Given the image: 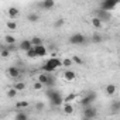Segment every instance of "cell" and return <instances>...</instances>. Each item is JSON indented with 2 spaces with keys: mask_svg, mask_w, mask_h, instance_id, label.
<instances>
[{
  "mask_svg": "<svg viewBox=\"0 0 120 120\" xmlns=\"http://www.w3.org/2000/svg\"><path fill=\"white\" fill-rule=\"evenodd\" d=\"M33 88H34V89H35V90H41V89H42V88H44V85H42V83H41V82H38V81H37V82H35V83H34V85H33Z\"/></svg>",
  "mask_w": 120,
  "mask_h": 120,
  "instance_id": "36",
  "label": "cell"
},
{
  "mask_svg": "<svg viewBox=\"0 0 120 120\" xmlns=\"http://www.w3.org/2000/svg\"><path fill=\"white\" fill-rule=\"evenodd\" d=\"M64 23H65L64 19H58V20H55L54 27H55V28H59V27H62V26H64Z\"/></svg>",
  "mask_w": 120,
  "mask_h": 120,
  "instance_id": "34",
  "label": "cell"
},
{
  "mask_svg": "<svg viewBox=\"0 0 120 120\" xmlns=\"http://www.w3.org/2000/svg\"><path fill=\"white\" fill-rule=\"evenodd\" d=\"M47 81H48V74L47 72H42V74L38 75V82H41L44 86L47 85Z\"/></svg>",
  "mask_w": 120,
  "mask_h": 120,
  "instance_id": "19",
  "label": "cell"
},
{
  "mask_svg": "<svg viewBox=\"0 0 120 120\" xmlns=\"http://www.w3.org/2000/svg\"><path fill=\"white\" fill-rule=\"evenodd\" d=\"M4 41L7 42V45H14L17 40H16L13 35H6V37H4Z\"/></svg>",
  "mask_w": 120,
  "mask_h": 120,
  "instance_id": "24",
  "label": "cell"
},
{
  "mask_svg": "<svg viewBox=\"0 0 120 120\" xmlns=\"http://www.w3.org/2000/svg\"><path fill=\"white\" fill-rule=\"evenodd\" d=\"M103 41V37H102V34L100 33H98V31H95L93 34H92V42H95V44H99V42H102Z\"/></svg>",
  "mask_w": 120,
  "mask_h": 120,
  "instance_id": "16",
  "label": "cell"
},
{
  "mask_svg": "<svg viewBox=\"0 0 120 120\" xmlns=\"http://www.w3.org/2000/svg\"><path fill=\"white\" fill-rule=\"evenodd\" d=\"M7 14H9V17H10V19H16V17H19V16H20V10H19L17 7L11 6V7L7 10Z\"/></svg>",
  "mask_w": 120,
  "mask_h": 120,
  "instance_id": "12",
  "label": "cell"
},
{
  "mask_svg": "<svg viewBox=\"0 0 120 120\" xmlns=\"http://www.w3.org/2000/svg\"><path fill=\"white\" fill-rule=\"evenodd\" d=\"M95 99H96V93L95 92H88L82 99H81V105L85 107V106H90L93 102H95Z\"/></svg>",
  "mask_w": 120,
  "mask_h": 120,
  "instance_id": "5",
  "label": "cell"
},
{
  "mask_svg": "<svg viewBox=\"0 0 120 120\" xmlns=\"http://www.w3.org/2000/svg\"><path fill=\"white\" fill-rule=\"evenodd\" d=\"M31 47H33V44H31L30 40H21L20 44H19V48H20L21 51H27V49H30Z\"/></svg>",
  "mask_w": 120,
  "mask_h": 120,
  "instance_id": "11",
  "label": "cell"
},
{
  "mask_svg": "<svg viewBox=\"0 0 120 120\" xmlns=\"http://www.w3.org/2000/svg\"><path fill=\"white\" fill-rule=\"evenodd\" d=\"M95 17H98L102 21H110L112 20L110 11H106V10H102V9H96L95 10Z\"/></svg>",
  "mask_w": 120,
  "mask_h": 120,
  "instance_id": "4",
  "label": "cell"
},
{
  "mask_svg": "<svg viewBox=\"0 0 120 120\" xmlns=\"http://www.w3.org/2000/svg\"><path fill=\"white\" fill-rule=\"evenodd\" d=\"M28 106H30V103L27 100H20V102L16 103V107L17 109H24V107H28Z\"/></svg>",
  "mask_w": 120,
  "mask_h": 120,
  "instance_id": "25",
  "label": "cell"
},
{
  "mask_svg": "<svg viewBox=\"0 0 120 120\" xmlns=\"http://www.w3.org/2000/svg\"><path fill=\"white\" fill-rule=\"evenodd\" d=\"M7 75L13 79H17L21 75V71H20L19 67H10V68H7Z\"/></svg>",
  "mask_w": 120,
  "mask_h": 120,
  "instance_id": "7",
  "label": "cell"
},
{
  "mask_svg": "<svg viewBox=\"0 0 120 120\" xmlns=\"http://www.w3.org/2000/svg\"><path fill=\"white\" fill-rule=\"evenodd\" d=\"M71 59H72V62H74V64H76V65H82V64H83V61H82V59H81L78 55H74Z\"/></svg>",
  "mask_w": 120,
  "mask_h": 120,
  "instance_id": "33",
  "label": "cell"
},
{
  "mask_svg": "<svg viewBox=\"0 0 120 120\" xmlns=\"http://www.w3.org/2000/svg\"><path fill=\"white\" fill-rule=\"evenodd\" d=\"M35 107H37L38 110H41V109H44V103H40V102H38V103L35 105Z\"/></svg>",
  "mask_w": 120,
  "mask_h": 120,
  "instance_id": "37",
  "label": "cell"
},
{
  "mask_svg": "<svg viewBox=\"0 0 120 120\" xmlns=\"http://www.w3.org/2000/svg\"><path fill=\"white\" fill-rule=\"evenodd\" d=\"M78 98V95L76 93H69V95H67L65 98H64V103H68V102H72V100H75Z\"/></svg>",
  "mask_w": 120,
  "mask_h": 120,
  "instance_id": "23",
  "label": "cell"
},
{
  "mask_svg": "<svg viewBox=\"0 0 120 120\" xmlns=\"http://www.w3.org/2000/svg\"><path fill=\"white\" fill-rule=\"evenodd\" d=\"M62 105H64V113H67V114H72V113H74L75 107H74V105H71V102L62 103Z\"/></svg>",
  "mask_w": 120,
  "mask_h": 120,
  "instance_id": "15",
  "label": "cell"
},
{
  "mask_svg": "<svg viewBox=\"0 0 120 120\" xmlns=\"http://www.w3.org/2000/svg\"><path fill=\"white\" fill-rule=\"evenodd\" d=\"M9 55H10V48H2V49H0V56L7 58Z\"/></svg>",
  "mask_w": 120,
  "mask_h": 120,
  "instance_id": "32",
  "label": "cell"
},
{
  "mask_svg": "<svg viewBox=\"0 0 120 120\" xmlns=\"http://www.w3.org/2000/svg\"><path fill=\"white\" fill-rule=\"evenodd\" d=\"M47 98L49 99V103H51L52 107H59V106H62V103H64L62 93L59 92L58 89H54V86H51L47 90Z\"/></svg>",
  "mask_w": 120,
  "mask_h": 120,
  "instance_id": "1",
  "label": "cell"
},
{
  "mask_svg": "<svg viewBox=\"0 0 120 120\" xmlns=\"http://www.w3.org/2000/svg\"><path fill=\"white\" fill-rule=\"evenodd\" d=\"M13 88H14L17 92H21V90L26 89V83H24V82H16V83L13 85Z\"/></svg>",
  "mask_w": 120,
  "mask_h": 120,
  "instance_id": "22",
  "label": "cell"
},
{
  "mask_svg": "<svg viewBox=\"0 0 120 120\" xmlns=\"http://www.w3.org/2000/svg\"><path fill=\"white\" fill-rule=\"evenodd\" d=\"M54 85H55V78L52 76V74H48V81H47V85H45V86H49V88H51V86H54Z\"/></svg>",
  "mask_w": 120,
  "mask_h": 120,
  "instance_id": "28",
  "label": "cell"
},
{
  "mask_svg": "<svg viewBox=\"0 0 120 120\" xmlns=\"http://www.w3.org/2000/svg\"><path fill=\"white\" fill-rule=\"evenodd\" d=\"M16 119H17V120H26V119H28V114L24 113V112H19V113L16 114Z\"/></svg>",
  "mask_w": 120,
  "mask_h": 120,
  "instance_id": "31",
  "label": "cell"
},
{
  "mask_svg": "<svg viewBox=\"0 0 120 120\" xmlns=\"http://www.w3.org/2000/svg\"><path fill=\"white\" fill-rule=\"evenodd\" d=\"M110 109H112V112H119V109H120V102L119 100H116V102H113L112 103V106H110Z\"/></svg>",
  "mask_w": 120,
  "mask_h": 120,
  "instance_id": "30",
  "label": "cell"
},
{
  "mask_svg": "<svg viewBox=\"0 0 120 120\" xmlns=\"http://www.w3.org/2000/svg\"><path fill=\"white\" fill-rule=\"evenodd\" d=\"M90 23H92V26H93L96 30H100V28L103 27V21H102V20H99L98 17H93V19L90 20Z\"/></svg>",
  "mask_w": 120,
  "mask_h": 120,
  "instance_id": "14",
  "label": "cell"
},
{
  "mask_svg": "<svg viewBox=\"0 0 120 120\" xmlns=\"http://www.w3.org/2000/svg\"><path fill=\"white\" fill-rule=\"evenodd\" d=\"M62 78H64L65 81H68V82H72V81H75L76 74H75L74 71L68 69V71H64V72H62Z\"/></svg>",
  "mask_w": 120,
  "mask_h": 120,
  "instance_id": "9",
  "label": "cell"
},
{
  "mask_svg": "<svg viewBox=\"0 0 120 120\" xmlns=\"http://www.w3.org/2000/svg\"><path fill=\"white\" fill-rule=\"evenodd\" d=\"M40 6L44 10H52L55 7V0H42V2L40 3Z\"/></svg>",
  "mask_w": 120,
  "mask_h": 120,
  "instance_id": "8",
  "label": "cell"
},
{
  "mask_svg": "<svg viewBox=\"0 0 120 120\" xmlns=\"http://www.w3.org/2000/svg\"><path fill=\"white\" fill-rule=\"evenodd\" d=\"M69 44H72V45H83L85 42H86V37L83 35V34H81V33H75V34H72L71 37H69Z\"/></svg>",
  "mask_w": 120,
  "mask_h": 120,
  "instance_id": "3",
  "label": "cell"
},
{
  "mask_svg": "<svg viewBox=\"0 0 120 120\" xmlns=\"http://www.w3.org/2000/svg\"><path fill=\"white\" fill-rule=\"evenodd\" d=\"M17 93H19V92H17V90L11 86V88L7 90V98H16V96H17Z\"/></svg>",
  "mask_w": 120,
  "mask_h": 120,
  "instance_id": "29",
  "label": "cell"
},
{
  "mask_svg": "<svg viewBox=\"0 0 120 120\" xmlns=\"http://www.w3.org/2000/svg\"><path fill=\"white\" fill-rule=\"evenodd\" d=\"M105 92H106V95H109V96H113V95L116 93V85H113V83H109V85L106 86Z\"/></svg>",
  "mask_w": 120,
  "mask_h": 120,
  "instance_id": "17",
  "label": "cell"
},
{
  "mask_svg": "<svg viewBox=\"0 0 120 120\" xmlns=\"http://www.w3.org/2000/svg\"><path fill=\"white\" fill-rule=\"evenodd\" d=\"M6 26H7V28H9V30H16V28H17V24H16L14 21H7V24H6Z\"/></svg>",
  "mask_w": 120,
  "mask_h": 120,
  "instance_id": "35",
  "label": "cell"
},
{
  "mask_svg": "<svg viewBox=\"0 0 120 120\" xmlns=\"http://www.w3.org/2000/svg\"><path fill=\"white\" fill-rule=\"evenodd\" d=\"M34 49H35V54H37V56H45L47 54H48V51H47V48H45V45H34Z\"/></svg>",
  "mask_w": 120,
  "mask_h": 120,
  "instance_id": "10",
  "label": "cell"
},
{
  "mask_svg": "<svg viewBox=\"0 0 120 120\" xmlns=\"http://www.w3.org/2000/svg\"><path fill=\"white\" fill-rule=\"evenodd\" d=\"M30 41H31L33 47H34V45H41V44H42V38H40V37H33Z\"/></svg>",
  "mask_w": 120,
  "mask_h": 120,
  "instance_id": "27",
  "label": "cell"
},
{
  "mask_svg": "<svg viewBox=\"0 0 120 120\" xmlns=\"http://www.w3.org/2000/svg\"><path fill=\"white\" fill-rule=\"evenodd\" d=\"M85 119H95L98 116V110L90 105V106H85L83 107V114H82Z\"/></svg>",
  "mask_w": 120,
  "mask_h": 120,
  "instance_id": "6",
  "label": "cell"
},
{
  "mask_svg": "<svg viewBox=\"0 0 120 120\" xmlns=\"http://www.w3.org/2000/svg\"><path fill=\"white\" fill-rule=\"evenodd\" d=\"M61 62H62V67H65V68H71L74 65L71 58H64V59H61Z\"/></svg>",
  "mask_w": 120,
  "mask_h": 120,
  "instance_id": "21",
  "label": "cell"
},
{
  "mask_svg": "<svg viewBox=\"0 0 120 120\" xmlns=\"http://www.w3.org/2000/svg\"><path fill=\"white\" fill-rule=\"evenodd\" d=\"M55 69H56V68H55L54 65H51L49 62H45V64L41 67V71H42V72H47V74H52Z\"/></svg>",
  "mask_w": 120,
  "mask_h": 120,
  "instance_id": "13",
  "label": "cell"
},
{
  "mask_svg": "<svg viewBox=\"0 0 120 120\" xmlns=\"http://www.w3.org/2000/svg\"><path fill=\"white\" fill-rule=\"evenodd\" d=\"M27 20H28L30 23H37V21L40 20V16L35 14V13H30V14L27 16Z\"/></svg>",
  "mask_w": 120,
  "mask_h": 120,
  "instance_id": "20",
  "label": "cell"
},
{
  "mask_svg": "<svg viewBox=\"0 0 120 120\" xmlns=\"http://www.w3.org/2000/svg\"><path fill=\"white\" fill-rule=\"evenodd\" d=\"M120 0H102L100 4H99V9L102 10H106V11H112L117 7Z\"/></svg>",
  "mask_w": 120,
  "mask_h": 120,
  "instance_id": "2",
  "label": "cell"
},
{
  "mask_svg": "<svg viewBox=\"0 0 120 120\" xmlns=\"http://www.w3.org/2000/svg\"><path fill=\"white\" fill-rule=\"evenodd\" d=\"M26 54H27V56H28V58H31V59H33V58H37V54H35L34 47H31L30 49H27V51H26Z\"/></svg>",
  "mask_w": 120,
  "mask_h": 120,
  "instance_id": "26",
  "label": "cell"
},
{
  "mask_svg": "<svg viewBox=\"0 0 120 120\" xmlns=\"http://www.w3.org/2000/svg\"><path fill=\"white\" fill-rule=\"evenodd\" d=\"M47 62H49V64H51V65H54L55 68H59V67H62V62H61V59H58V58H55V56H54V58H49Z\"/></svg>",
  "mask_w": 120,
  "mask_h": 120,
  "instance_id": "18",
  "label": "cell"
}]
</instances>
